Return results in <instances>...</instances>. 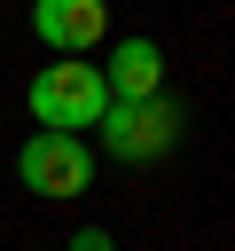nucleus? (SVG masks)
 Listing matches in <instances>:
<instances>
[{
	"label": "nucleus",
	"mask_w": 235,
	"mask_h": 251,
	"mask_svg": "<svg viewBox=\"0 0 235 251\" xmlns=\"http://www.w3.org/2000/svg\"><path fill=\"white\" fill-rule=\"evenodd\" d=\"M31 118L39 133H78V126H102L110 118V86H102V63H39L31 71Z\"/></svg>",
	"instance_id": "nucleus-1"
},
{
	"label": "nucleus",
	"mask_w": 235,
	"mask_h": 251,
	"mask_svg": "<svg viewBox=\"0 0 235 251\" xmlns=\"http://www.w3.org/2000/svg\"><path fill=\"white\" fill-rule=\"evenodd\" d=\"M94 133H102V149H110L118 165H157V157H172V141H180V102H172V94H157V102H110V118H102Z\"/></svg>",
	"instance_id": "nucleus-2"
},
{
	"label": "nucleus",
	"mask_w": 235,
	"mask_h": 251,
	"mask_svg": "<svg viewBox=\"0 0 235 251\" xmlns=\"http://www.w3.org/2000/svg\"><path fill=\"white\" fill-rule=\"evenodd\" d=\"M16 173H24L31 196H78V188L94 180V157H86L78 133H31V141L16 149Z\"/></svg>",
	"instance_id": "nucleus-3"
},
{
	"label": "nucleus",
	"mask_w": 235,
	"mask_h": 251,
	"mask_svg": "<svg viewBox=\"0 0 235 251\" xmlns=\"http://www.w3.org/2000/svg\"><path fill=\"white\" fill-rule=\"evenodd\" d=\"M31 39L55 47V55H70V63H86L110 39V8L102 0H39L31 8Z\"/></svg>",
	"instance_id": "nucleus-4"
},
{
	"label": "nucleus",
	"mask_w": 235,
	"mask_h": 251,
	"mask_svg": "<svg viewBox=\"0 0 235 251\" xmlns=\"http://www.w3.org/2000/svg\"><path fill=\"white\" fill-rule=\"evenodd\" d=\"M102 86H110V102H157L164 94V47L157 39H118L110 63H102Z\"/></svg>",
	"instance_id": "nucleus-5"
},
{
	"label": "nucleus",
	"mask_w": 235,
	"mask_h": 251,
	"mask_svg": "<svg viewBox=\"0 0 235 251\" xmlns=\"http://www.w3.org/2000/svg\"><path fill=\"white\" fill-rule=\"evenodd\" d=\"M63 251H118V243H110V227H78V235H70Z\"/></svg>",
	"instance_id": "nucleus-6"
}]
</instances>
